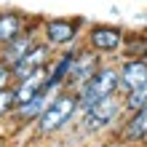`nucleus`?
Listing matches in <instances>:
<instances>
[{
    "label": "nucleus",
    "instance_id": "f257e3e1",
    "mask_svg": "<svg viewBox=\"0 0 147 147\" xmlns=\"http://www.w3.org/2000/svg\"><path fill=\"white\" fill-rule=\"evenodd\" d=\"M80 115V102H78V94L75 91H59L51 105L43 110V115L32 123V134L38 139H48V136H56L62 134L64 128H70L75 123V118Z\"/></svg>",
    "mask_w": 147,
    "mask_h": 147
},
{
    "label": "nucleus",
    "instance_id": "f03ea898",
    "mask_svg": "<svg viewBox=\"0 0 147 147\" xmlns=\"http://www.w3.org/2000/svg\"><path fill=\"white\" fill-rule=\"evenodd\" d=\"M126 115V102H123V94H112V96L99 99L94 107L83 110L78 115V128L88 136H96V134H105L110 128L120 126V120Z\"/></svg>",
    "mask_w": 147,
    "mask_h": 147
},
{
    "label": "nucleus",
    "instance_id": "7ed1b4c3",
    "mask_svg": "<svg viewBox=\"0 0 147 147\" xmlns=\"http://www.w3.org/2000/svg\"><path fill=\"white\" fill-rule=\"evenodd\" d=\"M86 22L80 16H54V19H40V40H46L54 51H64L72 46H80Z\"/></svg>",
    "mask_w": 147,
    "mask_h": 147
},
{
    "label": "nucleus",
    "instance_id": "20e7f679",
    "mask_svg": "<svg viewBox=\"0 0 147 147\" xmlns=\"http://www.w3.org/2000/svg\"><path fill=\"white\" fill-rule=\"evenodd\" d=\"M120 91V67L118 64H110L105 62L96 72L91 75V80L78 91V102H80V112L94 107L99 99L112 96V94Z\"/></svg>",
    "mask_w": 147,
    "mask_h": 147
},
{
    "label": "nucleus",
    "instance_id": "39448f33",
    "mask_svg": "<svg viewBox=\"0 0 147 147\" xmlns=\"http://www.w3.org/2000/svg\"><path fill=\"white\" fill-rule=\"evenodd\" d=\"M83 43L102 56H112V54L123 51L126 30L118 27V24H88V30L83 35Z\"/></svg>",
    "mask_w": 147,
    "mask_h": 147
},
{
    "label": "nucleus",
    "instance_id": "423d86ee",
    "mask_svg": "<svg viewBox=\"0 0 147 147\" xmlns=\"http://www.w3.org/2000/svg\"><path fill=\"white\" fill-rule=\"evenodd\" d=\"M102 64H105L102 54L91 51V48L83 43V46L78 48V56H75V62H72V70H70V75H67V83H64V88L78 94V91H80L86 83L91 80V75L96 72Z\"/></svg>",
    "mask_w": 147,
    "mask_h": 147
},
{
    "label": "nucleus",
    "instance_id": "0eeeda50",
    "mask_svg": "<svg viewBox=\"0 0 147 147\" xmlns=\"http://www.w3.org/2000/svg\"><path fill=\"white\" fill-rule=\"evenodd\" d=\"M54 56H56V51L51 48L46 40H38L35 46H32L27 54H24L19 62L11 67V72H13V83H16V80H22V78H27L30 72H35V70H46Z\"/></svg>",
    "mask_w": 147,
    "mask_h": 147
},
{
    "label": "nucleus",
    "instance_id": "6e6552de",
    "mask_svg": "<svg viewBox=\"0 0 147 147\" xmlns=\"http://www.w3.org/2000/svg\"><path fill=\"white\" fill-rule=\"evenodd\" d=\"M59 91H51V88H43L40 94H35L32 99L22 102V105H16L13 112H11V120H16V126H32L35 120L43 115V110L51 105V99L56 96Z\"/></svg>",
    "mask_w": 147,
    "mask_h": 147
},
{
    "label": "nucleus",
    "instance_id": "1a4fd4ad",
    "mask_svg": "<svg viewBox=\"0 0 147 147\" xmlns=\"http://www.w3.org/2000/svg\"><path fill=\"white\" fill-rule=\"evenodd\" d=\"M120 67V94H131L147 80V56H131L123 59L118 64Z\"/></svg>",
    "mask_w": 147,
    "mask_h": 147
},
{
    "label": "nucleus",
    "instance_id": "9d476101",
    "mask_svg": "<svg viewBox=\"0 0 147 147\" xmlns=\"http://www.w3.org/2000/svg\"><path fill=\"white\" fill-rule=\"evenodd\" d=\"M120 139L128 144H139L147 139V105L123 115V120H120Z\"/></svg>",
    "mask_w": 147,
    "mask_h": 147
},
{
    "label": "nucleus",
    "instance_id": "9b49d317",
    "mask_svg": "<svg viewBox=\"0 0 147 147\" xmlns=\"http://www.w3.org/2000/svg\"><path fill=\"white\" fill-rule=\"evenodd\" d=\"M30 16L22 11H13V8H0V46L11 43L16 35H22L24 30L30 27Z\"/></svg>",
    "mask_w": 147,
    "mask_h": 147
},
{
    "label": "nucleus",
    "instance_id": "f8f14e48",
    "mask_svg": "<svg viewBox=\"0 0 147 147\" xmlns=\"http://www.w3.org/2000/svg\"><path fill=\"white\" fill-rule=\"evenodd\" d=\"M46 78H48V67L46 70H35L30 72L27 78H22V80L13 83V94H16V105H22V102L32 99L35 94H40L46 88Z\"/></svg>",
    "mask_w": 147,
    "mask_h": 147
},
{
    "label": "nucleus",
    "instance_id": "ddd939ff",
    "mask_svg": "<svg viewBox=\"0 0 147 147\" xmlns=\"http://www.w3.org/2000/svg\"><path fill=\"white\" fill-rule=\"evenodd\" d=\"M123 59H131V56H147V35L142 32H126V43H123Z\"/></svg>",
    "mask_w": 147,
    "mask_h": 147
},
{
    "label": "nucleus",
    "instance_id": "4468645a",
    "mask_svg": "<svg viewBox=\"0 0 147 147\" xmlns=\"http://www.w3.org/2000/svg\"><path fill=\"white\" fill-rule=\"evenodd\" d=\"M13 107H16V94H13V86H11V88L0 91V120L11 118Z\"/></svg>",
    "mask_w": 147,
    "mask_h": 147
},
{
    "label": "nucleus",
    "instance_id": "2eb2a0df",
    "mask_svg": "<svg viewBox=\"0 0 147 147\" xmlns=\"http://www.w3.org/2000/svg\"><path fill=\"white\" fill-rule=\"evenodd\" d=\"M11 86H13V72H11V67L5 62H0V91L11 88Z\"/></svg>",
    "mask_w": 147,
    "mask_h": 147
}]
</instances>
